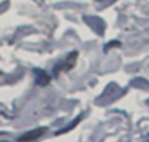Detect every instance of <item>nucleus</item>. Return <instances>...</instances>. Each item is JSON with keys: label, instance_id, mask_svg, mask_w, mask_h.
I'll use <instances>...</instances> for the list:
<instances>
[{"label": "nucleus", "instance_id": "7", "mask_svg": "<svg viewBox=\"0 0 149 142\" xmlns=\"http://www.w3.org/2000/svg\"><path fill=\"white\" fill-rule=\"evenodd\" d=\"M117 45H120V43H119V42H111L109 45H106V48H104V50H106V51H107V50H109V48H112V46H117Z\"/></svg>", "mask_w": 149, "mask_h": 142}, {"label": "nucleus", "instance_id": "1", "mask_svg": "<svg viewBox=\"0 0 149 142\" xmlns=\"http://www.w3.org/2000/svg\"><path fill=\"white\" fill-rule=\"evenodd\" d=\"M122 94V91H120V88L117 86L116 83H111L109 86L104 90V93L100 96V99L96 101V104L98 105H106V104H109V102H112L114 99H117V97Z\"/></svg>", "mask_w": 149, "mask_h": 142}, {"label": "nucleus", "instance_id": "6", "mask_svg": "<svg viewBox=\"0 0 149 142\" xmlns=\"http://www.w3.org/2000/svg\"><path fill=\"white\" fill-rule=\"evenodd\" d=\"M80 120H82V115H79V116H77V118H75V120H74V121H72V125H71V126H68V128H63V129H61V131H56V134H63V132H68V131H69V129H72V128H74V126H75V125H77V123H79V121H80Z\"/></svg>", "mask_w": 149, "mask_h": 142}, {"label": "nucleus", "instance_id": "2", "mask_svg": "<svg viewBox=\"0 0 149 142\" xmlns=\"http://www.w3.org/2000/svg\"><path fill=\"white\" fill-rule=\"evenodd\" d=\"M85 23L98 34V35H103L104 34V29H106V24L101 18H96V16H85Z\"/></svg>", "mask_w": 149, "mask_h": 142}, {"label": "nucleus", "instance_id": "4", "mask_svg": "<svg viewBox=\"0 0 149 142\" xmlns=\"http://www.w3.org/2000/svg\"><path fill=\"white\" fill-rule=\"evenodd\" d=\"M45 132H47V128H37V129H34V131L24 132L23 136L18 137V141H36V139H39L40 136H43Z\"/></svg>", "mask_w": 149, "mask_h": 142}, {"label": "nucleus", "instance_id": "5", "mask_svg": "<svg viewBox=\"0 0 149 142\" xmlns=\"http://www.w3.org/2000/svg\"><path fill=\"white\" fill-rule=\"evenodd\" d=\"M34 78H36V85H39V86H45L50 83V75L40 69H34Z\"/></svg>", "mask_w": 149, "mask_h": 142}, {"label": "nucleus", "instance_id": "3", "mask_svg": "<svg viewBox=\"0 0 149 142\" xmlns=\"http://www.w3.org/2000/svg\"><path fill=\"white\" fill-rule=\"evenodd\" d=\"M75 59H77V51H72L71 54L68 56V59H66L61 65L55 67V74H59L61 70H69V69H72L74 64H75Z\"/></svg>", "mask_w": 149, "mask_h": 142}]
</instances>
